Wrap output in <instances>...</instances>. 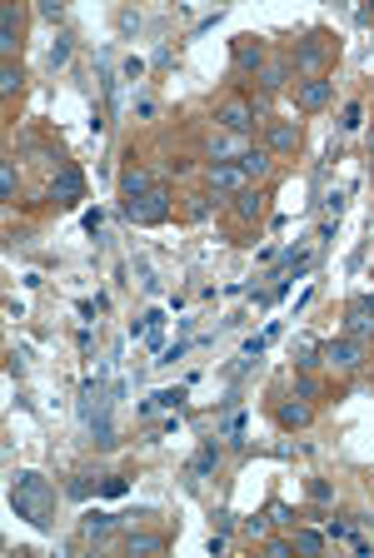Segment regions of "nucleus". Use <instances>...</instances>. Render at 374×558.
<instances>
[{
  "label": "nucleus",
  "instance_id": "1a4fd4ad",
  "mask_svg": "<svg viewBox=\"0 0 374 558\" xmlns=\"http://www.w3.org/2000/svg\"><path fill=\"white\" fill-rule=\"evenodd\" d=\"M120 189H125V200H140V195H150V175H145V169H125L120 175Z\"/></svg>",
  "mask_w": 374,
  "mask_h": 558
},
{
  "label": "nucleus",
  "instance_id": "aec40b11",
  "mask_svg": "<svg viewBox=\"0 0 374 558\" xmlns=\"http://www.w3.org/2000/svg\"><path fill=\"white\" fill-rule=\"evenodd\" d=\"M0 195H6V200L15 195V165H10V160L0 165Z\"/></svg>",
  "mask_w": 374,
  "mask_h": 558
},
{
  "label": "nucleus",
  "instance_id": "393cba45",
  "mask_svg": "<svg viewBox=\"0 0 374 558\" xmlns=\"http://www.w3.org/2000/svg\"><path fill=\"white\" fill-rule=\"evenodd\" d=\"M360 115H364L360 105H349V110H344V130H360Z\"/></svg>",
  "mask_w": 374,
  "mask_h": 558
},
{
  "label": "nucleus",
  "instance_id": "f03ea898",
  "mask_svg": "<svg viewBox=\"0 0 374 558\" xmlns=\"http://www.w3.org/2000/svg\"><path fill=\"white\" fill-rule=\"evenodd\" d=\"M80 424L95 434V444L100 448H110L115 444V424H110V399H105V389H100V379H90L85 389H80Z\"/></svg>",
  "mask_w": 374,
  "mask_h": 558
},
{
  "label": "nucleus",
  "instance_id": "ddd939ff",
  "mask_svg": "<svg viewBox=\"0 0 374 558\" xmlns=\"http://www.w3.org/2000/svg\"><path fill=\"white\" fill-rule=\"evenodd\" d=\"M269 145H275V149H295V145H300V130H295V125H275Z\"/></svg>",
  "mask_w": 374,
  "mask_h": 558
},
{
  "label": "nucleus",
  "instance_id": "9d476101",
  "mask_svg": "<svg viewBox=\"0 0 374 558\" xmlns=\"http://www.w3.org/2000/svg\"><path fill=\"white\" fill-rule=\"evenodd\" d=\"M324 100H329V80H304L300 85V105L304 110H320Z\"/></svg>",
  "mask_w": 374,
  "mask_h": 558
},
{
  "label": "nucleus",
  "instance_id": "cd10ccee",
  "mask_svg": "<svg viewBox=\"0 0 374 558\" xmlns=\"http://www.w3.org/2000/svg\"><path fill=\"white\" fill-rule=\"evenodd\" d=\"M235 60H240V65H255V60H260V50H249V45H240V50H235Z\"/></svg>",
  "mask_w": 374,
  "mask_h": 558
},
{
  "label": "nucleus",
  "instance_id": "a211bd4d",
  "mask_svg": "<svg viewBox=\"0 0 374 558\" xmlns=\"http://www.w3.org/2000/svg\"><path fill=\"white\" fill-rule=\"evenodd\" d=\"M0 45H15V10H6V15H0Z\"/></svg>",
  "mask_w": 374,
  "mask_h": 558
},
{
  "label": "nucleus",
  "instance_id": "b1692460",
  "mask_svg": "<svg viewBox=\"0 0 374 558\" xmlns=\"http://www.w3.org/2000/svg\"><path fill=\"white\" fill-rule=\"evenodd\" d=\"M309 499L324 504V499H329V484H324V479H309Z\"/></svg>",
  "mask_w": 374,
  "mask_h": 558
},
{
  "label": "nucleus",
  "instance_id": "2eb2a0df",
  "mask_svg": "<svg viewBox=\"0 0 374 558\" xmlns=\"http://www.w3.org/2000/svg\"><path fill=\"white\" fill-rule=\"evenodd\" d=\"M280 424H309V404H284V409H280Z\"/></svg>",
  "mask_w": 374,
  "mask_h": 558
},
{
  "label": "nucleus",
  "instance_id": "6e6552de",
  "mask_svg": "<svg viewBox=\"0 0 374 558\" xmlns=\"http://www.w3.org/2000/svg\"><path fill=\"white\" fill-rule=\"evenodd\" d=\"M215 464H220V448H215V444H205V448H200V454L190 459V484H200V479H210V468H215Z\"/></svg>",
  "mask_w": 374,
  "mask_h": 558
},
{
  "label": "nucleus",
  "instance_id": "a878e982",
  "mask_svg": "<svg viewBox=\"0 0 374 558\" xmlns=\"http://www.w3.org/2000/svg\"><path fill=\"white\" fill-rule=\"evenodd\" d=\"M65 60H70V45H65V40H60V45L50 50V65H65Z\"/></svg>",
  "mask_w": 374,
  "mask_h": 558
},
{
  "label": "nucleus",
  "instance_id": "4468645a",
  "mask_svg": "<svg viewBox=\"0 0 374 558\" xmlns=\"http://www.w3.org/2000/svg\"><path fill=\"white\" fill-rule=\"evenodd\" d=\"M235 214H240V220H255V214H260V200H255V189H240V205H235Z\"/></svg>",
  "mask_w": 374,
  "mask_h": 558
},
{
  "label": "nucleus",
  "instance_id": "bb28decb",
  "mask_svg": "<svg viewBox=\"0 0 374 558\" xmlns=\"http://www.w3.org/2000/svg\"><path fill=\"white\" fill-rule=\"evenodd\" d=\"M240 428H245V419L235 414V419H225V439H240Z\"/></svg>",
  "mask_w": 374,
  "mask_h": 558
},
{
  "label": "nucleus",
  "instance_id": "7ed1b4c3",
  "mask_svg": "<svg viewBox=\"0 0 374 558\" xmlns=\"http://www.w3.org/2000/svg\"><path fill=\"white\" fill-rule=\"evenodd\" d=\"M125 214H130L135 225H160L165 214H170V195L155 185L150 195H140V200H125Z\"/></svg>",
  "mask_w": 374,
  "mask_h": 558
},
{
  "label": "nucleus",
  "instance_id": "f257e3e1",
  "mask_svg": "<svg viewBox=\"0 0 374 558\" xmlns=\"http://www.w3.org/2000/svg\"><path fill=\"white\" fill-rule=\"evenodd\" d=\"M10 508H15V519H25L35 528H50L55 519V488L40 479V474H15L10 484Z\"/></svg>",
  "mask_w": 374,
  "mask_h": 558
},
{
  "label": "nucleus",
  "instance_id": "f3484780",
  "mask_svg": "<svg viewBox=\"0 0 374 558\" xmlns=\"http://www.w3.org/2000/svg\"><path fill=\"white\" fill-rule=\"evenodd\" d=\"M165 544L160 539H150V533H130V553H160Z\"/></svg>",
  "mask_w": 374,
  "mask_h": 558
},
{
  "label": "nucleus",
  "instance_id": "423d86ee",
  "mask_svg": "<svg viewBox=\"0 0 374 558\" xmlns=\"http://www.w3.org/2000/svg\"><path fill=\"white\" fill-rule=\"evenodd\" d=\"M220 125H225V130H249V125H255V110H249L245 100H230L220 110Z\"/></svg>",
  "mask_w": 374,
  "mask_h": 558
},
{
  "label": "nucleus",
  "instance_id": "412c9836",
  "mask_svg": "<svg viewBox=\"0 0 374 558\" xmlns=\"http://www.w3.org/2000/svg\"><path fill=\"white\" fill-rule=\"evenodd\" d=\"M15 85H20V70L10 65V60H6V65H0V90H6V95H10V90H15Z\"/></svg>",
  "mask_w": 374,
  "mask_h": 558
},
{
  "label": "nucleus",
  "instance_id": "9b49d317",
  "mask_svg": "<svg viewBox=\"0 0 374 558\" xmlns=\"http://www.w3.org/2000/svg\"><path fill=\"white\" fill-rule=\"evenodd\" d=\"M180 404H185V384H175V389H155L145 409H180Z\"/></svg>",
  "mask_w": 374,
  "mask_h": 558
},
{
  "label": "nucleus",
  "instance_id": "6ab92c4d",
  "mask_svg": "<svg viewBox=\"0 0 374 558\" xmlns=\"http://www.w3.org/2000/svg\"><path fill=\"white\" fill-rule=\"evenodd\" d=\"M110 528H115L110 513H90V519H85V533H110Z\"/></svg>",
  "mask_w": 374,
  "mask_h": 558
},
{
  "label": "nucleus",
  "instance_id": "5701e85b",
  "mask_svg": "<svg viewBox=\"0 0 374 558\" xmlns=\"http://www.w3.org/2000/svg\"><path fill=\"white\" fill-rule=\"evenodd\" d=\"M140 75H145V60L130 55V60H125V80H140Z\"/></svg>",
  "mask_w": 374,
  "mask_h": 558
},
{
  "label": "nucleus",
  "instance_id": "dca6fc26",
  "mask_svg": "<svg viewBox=\"0 0 374 558\" xmlns=\"http://www.w3.org/2000/svg\"><path fill=\"white\" fill-rule=\"evenodd\" d=\"M295 548H300V553H320L324 539H320V533H309V528H300V533H295Z\"/></svg>",
  "mask_w": 374,
  "mask_h": 558
},
{
  "label": "nucleus",
  "instance_id": "0eeeda50",
  "mask_svg": "<svg viewBox=\"0 0 374 558\" xmlns=\"http://www.w3.org/2000/svg\"><path fill=\"white\" fill-rule=\"evenodd\" d=\"M245 180H249V175H245L240 165H215V169H210V185H215V189H235V195H240Z\"/></svg>",
  "mask_w": 374,
  "mask_h": 558
},
{
  "label": "nucleus",
  "instance_id": "4be33fe9",
  "mask_svg": "<svg viewBox=\"0 0 374 558\" xmlns=\"http://www.w3.org/2000/svg\"><path fill=\"white\" fill-rule=\"evenodd\" d=\"M315 354H320L315 339H300V344H295V359H300V364H315Z\"/></svg>",
  "mask_w": 374,
  "mask_h": 558
},
{
  "label": "nucleus",
  "instance_id": "39448f33",
  "mask_svg": "<svg viewBox=\"0 0 374 558\" xmlns=\"http://www.w3.org/2000/svg\"><path fill=\"white\" fill-rule=\"evenodd\" d=\"M80 195H85V180H80V169H60V175H55V185H50V200H60V205H75Z\"/></svg>",
  "mask_w": 374,
  "mask_h": 558
},
{
  "label": "nucleus",
  "instance_id": "20e7f679",
  "mask_svg": "<svg viewBox=\"0 0 374 558\" xmlns=\"http://www.w3.org/2000/svg\"><path fill=\"white\" fill-rule=\"evenodd\" d=\"M320 359L335 364V369H355L364 359V349H360V339H329V344H320Z\"/></svg>",
  "mask_w": 374,
  "mask_h": 558
},
{
  "label": "nucleus",
  "instance_id": "f8f14e48",
  "mask_svg": "<svg viewBox=\"0 0 374 558\" xmlns=\"http://www.w3.org/2000/svg\"><path fill=\"white\" fill-rule=\"evenodd\" d=\"M240 169H245L249 180H260L264 169H269V155H264V149H245V155H240Z\"/></svg>",
  "mask_w": 374,
  "mask_h": 558
}]
</instances>
